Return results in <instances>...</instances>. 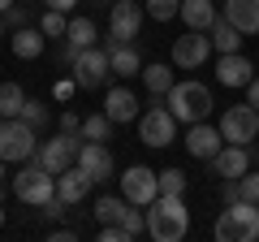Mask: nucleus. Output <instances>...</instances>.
Returning a JSON list of instances; mask_svg holds the SVG:
<instances>
[{
  "label": "nucleus",
  "mask_w": 259,
  "mask_h": 242,
  "mask_svg": "<svg viewBox=\"0 0 259 242\" xmlns=\"http://www.w3.org/2000/svg\"><path fill=\"white\" fill-rule=\"evenodd\" d=\"M147 233L156 242H182L190 233V212H186L182 195H156L147 204Z\"/></svg>",
  "instance_id": "1"
},
{
  "label": "nucleus",
  "mask_w": 259,
  "mask_h": 242,
  "mask_svg": "<svg viewBox=\"0 0 259 242\" xmlns=\"http://www.w3.org/2000/svg\"><path fill=\"white\" fill-rule=\"evenodd\" d=\"M168 112H173L182 126H194V121H207V112L216 108L212 104V91H207L199 78H186V83H173V91L164 95Z\"/></svg>",
  "instance_id": "2"
},
{
  "label": "nucleus",
  "mask_w": 259,
  "mask_h": 242,
  "mask_svg": "<svg viewBox=\"0 0 259 242\" xmlns=\"http://www.w3.org/2000/svg\"><path fill=\"white\" fill-rule=\"evenodd\" d=\"M216 238L221 242H255L259 238V204H225V212L216 216Z\"/></svg>",
  "instance_id": "3"
},
{
  "label": "nucleus",
  "mask_w": 259,
  "mask_h": 242,
  "mask_svg": "<svg viewBox=\"0 0 259 242\" xmlns=\"http://www.w3.org/2000/svg\"><path fill=\"white\" fill-rule=\"evenodd\" d=\"M9 190H13V199H18V204H26V208H39L44 199H52V195H56V177L48 173V169L39 165L35 156H30L26 165H22V173H13Z\"/></svg>",
  "instance_id": "4"
},
{
  "label": "nucleus",
  "mask_w": 259,
  "mask_h": 242,
  "mask_svg": "<svg viewBox=\"0 0 259 242\" xmlns=\"http://www.w3.org/2000/svg\"><path fill=\"white\" fill-rule=\"evenodd\" d=\"M173 134H177V117L168 112L164 95H151V104L139 112V139H143V147H168Z\"/></svg>",
  "instance_id": "5"
},
{
  "label": "nucleus",
  "mask_w": 259,
  "mask_h": 242,
  "mask_svg": "<svg viewBox=\"0 0 259 242\" xmlns=\"http://www.w3.org/2000/svg\"><path fill=\"white\" fill-rule=\"evenodd\" d=\"M39 147V130H30L22 117H5L0 121V160L5 165H26Z\"/></svg>",
  "instance_id": "6"
},
{
  "label": "nucleus",
  "mask_w": 259,
  "mask_h": 242,
  "mask_svg": "<svg viewBox=\"0 0 259 242\" xmlns=\"http://www.w3.org/2000/svg\"><path fill=\"white\" fill-rule=\"evenodd\" d=\"M95 221H100V225H121L130 238H139V233L147 229V212H134V204H130L125 195L95 199Z\"/></svg>",
  "instance_id": "7"
},
{
  "label": "nucleus",
  "mask_w": 259,
  "mask_h": 242,
  "mask_svg": "<svg viewBox=\"0 0 259 242\" xmlns=\"http://www.w3.org/2000/svg\"><path fill=\"white\" fill-rule=\"evenodd\" d=\"M221 139L225 143H238V147H250V143L259 139V108H250V104H233V108L221 112Z\"/></svg>",
  "instance_id": "8"
},
{
  "label": "nucleus",
  "mask_w": 259,
  "mask_h": 242,
  "mask_svg": "<svg viewBox=\"0 0 259 242\" xmlns=\"http://www.w3.org/2000/svg\"><path fill=\"white\" fill-rule=\"evenodd\" d=\"M78 147H82V134H56V139H48V143H39L35 147V160L48 169V173H65L69 165H78Z\"/></svg>",
  "instance_id": "9"
},
{
  "label": "nucleus",
  "mask_w": 259,
  "mask_h": 242,
  "mask_svg": "<svg viewBox=\"0 0 259 242\" xmlns=\"http://www.w3.org/2000/svg\"><path fill=\"white\" fill-rule=\"evenodd\" d=\"M108 78H112V61H108V52H104L100 44H95V48H82V52H78V61H74V83H78V91L108 87Z\"/></svg>",
  "instance_id": "10"
},
{
  "label": "nucleus",
  "mask_w": 259,
  "mask_h": 242,
  "mask_svg": "<svg viewBox=\"0 0 259 242\" xmlns=\"http://www.w3.org/2000/svg\"><path fill=\"white\" fill-rule=\"evenodd\" d=\"M143 18H147V9H143L139 0H112L108 5V35L121 39V44H130L143 30Z\"/></svg>",
  "instance_id": "11"
},
{
  "label": "nucleus",
  "mask_w": 259,
  "mask_h": 242,
  "mask_svg": "<svg viewBox=\"0 0 259 242\" xmlns=\"http://www.w3.org/2000/svg\"><path fill=\"white\" fill-rule=\"evenodd\" d=\"M121 195H125V199H130L134 208H147L151 199L160 195L156 169H147V165H130L125 173H121Z\"/></svg>",
  "instance_id": "12"
},
{
  "label": "nucleus",
  "mask_w": 259,
  "mask_h": 242,
  "mask_svg": "<svg viewBox=\"0 0 259 242\" xmlns=\"http://www.w3.org/2000/svg\"><path fill=\"white\" fill-rule=\"evenodd\" d=\"M207 56H212V35L207 30H186L182 39H173V65L177 69H203Z\"/></svg>",
  "instance_id": "13"
},
{
  "label": "nucleus",
  "mask_w": 259,
  "mask_h": 242,
  "mask_svg": "<svg viewBox=\"0 0 259 242\" xmlns=\"http://www.w3.org/2000/svg\"><path fill=\"white\" fill-rule=\"evenodd\" d=\"M104 112L112 117V126H130V121H139L143 104H139V95L130 91V87H108V95H104Z\"/></svg>",
  "instance_id": "14"
},
{
  "label": "nucleus",
  "mask_w": 259,
  "mask_h": 242,
  "mask_svg": "<svg viewBox=\"0 0 259 242\" xmlns=\"http://www.w3.org/2000/svg\"><path fill=\"white\" fill-rule=\"evenodd\" d=\"M104 52H108V61H112V74L117 78H139L143 74V56H139V48H130V44H121V39H104Z\"/></svg>",
  "instance_id": "15"
},
{
  "label": "nucleus",
  "mask_w": 259,
  "mask_h": 242,
  "mask_svg": "<svg viewBox=\"0 0 259 242\" xmlns=\"http://www.w3.org/2000/svg\"><path fill=\"white\" fill-rule=\"evenodd\" d=\"M91 186H95V177L87 173L82 165H69L65 173H56V195H61L65 204H82V199L91 195Z\"/></svg>",
  "instance_id": "16"
},
{
  "label": "nucleus",
  "mask_w": 259,
  "mask_h": 242,
  "mask_svg": "<svg viewBox=\"0 0 259 242\" xmlns=\"http://www.w3.org/2000/svg\"><path fill=\"white\" fill-rule=\"evenodd\" d=\"M78 165H82L87 173L95 177V182H108V177H112V169H117V160H112V151L104 147V143L82 139V147H78Z\"/></svg>",
  "instance_id": "17"
},
{
  "label": "nucleus",
  "mask_w": 259,
  "mask_h": 242,
  "mask_svg": "<svg viewBox=\"0 0 259 242\" xmlns=\"http://www.w3.org/2000/svg\"><path fill=\"white\" fill-rule=\"evenodd\" d=\"M221 147H225V139H221L216 126H207V121H194V126H190V134H186V151H190L194 160H212Z\"/></svg>",
  "instance_id": "18"
},
{
  "label": "nucleus",
  "mask_w": 259,
  "mask_h": 242,
  "mask_svg": "<svg viewBox=\"0 0 259 242\" xmlns=\"http://www.w3.org/2000/svg\"><path fill=\"white\" fill-rule=\"evenodd\" d=\"M207 165H212V173L216 177H242L250 169V147H238V143H225L221 151H216L212 160H207Z\"/></svg>",
  "instance_id": "19"
},
{
  "label": "nucleus",
  "mask_w": 259,
  "mask_h": 242,
  "mask_svg": "<svg viewBox=\"0 0 259 242\" xmlns=\"http://www.w3.org/2000/svg\"><path fill=\"white\" fill-rule=\"evenodd\" d=\"M221 18L233 22L242 35H259V0H221Z\"/></svg>",
  "instance_id": "20"
},
{
  "label": "nucleus",
  "mask_w": 259,
  "mask_h": 242,
  "mask_svg": "<svg viewBox=\"0 0 259 242\" xmlns=\"http://www.w3.org/2000/svg\"><path fill=\"white\" fill-rule=\"evenodd\" d=\"M216 78H221V87H242V91H246V83L255 78V65H250L242 52H225L221 65H216Z\"/></svg>",
  "instance_id": "21"
},
{
  "label": "nucleus",
  "mask_w": 259,
  "mask_h": 242,
  "mask_svg": "<svg viewBox=\"0 0 259 242\" xmlns=\"http://www.w3.org/2000/svg\"><path fill=\"white\" fill-rule=\"evenodd\" d=\"M177 18H182L190 30H212V22L221 18V9H216V0H182Z\"/></svg>",
  "instance_id": "22"
},
{
  "label": "nucleus",
  "mask_w": 259,
  "mask_h": 242,
  "mask_svg": "<svg viewBox=\"0 0 259 242\" xmlns=\"http://www.w3.org/2000/svg\"><path fill=\"white\" fill-rule=\"evenodd\" d=\"M44 48H48V35L39 26H18L13 30V56L35 61V56H44Z\"/></svg>",
  "instance_id": "23"
},
{
  "label": "nucleus",
  "mask_w": 259,
  "mask_h": 242,
  "mask_svg": "<svg viewBox=\"0 0 259 242\" xmlns=\"http://www.w3.org/2000/svg\"><path fill=\"white\" fill-rule=\"evenodd\" d=\"M207 35H212V52H221V56H225V52H238V48H242V30L233 26V22H225V18H216Z\"/></svg>",
  "instance_id": "24"
},
{
  "label": "nucleus",
  "mask_w": 259,
  "mask_h": 242,
  "mask_svg": "<svg viewBox=\"0 0 259 242\" xmlns=\"http://www.w3.org/2000/svg\"><path fill=\"white\" fill-rule=\"evenodd\" d=\"M139 78H143V87H147L151 95H168V91H173V83H177L173 65H164V61H160V65H143Z\"/></svg>",
  "instance_id": "25"
},
{
  "label": "nucleus",
  "mask_w": 259,
  "mask_h": 242,
  "mask_svg": "<svg viewBox=\"0 0 259 242\" xmlns=\"http://www.w3.org/2000/svg\"><path fill=\"white\" fill-rule=\"evenodd\" d=\"M65 39L74 48H95L100 44V30H95L91 18H69V30H65Z\"/></svg>",
  "instance_id": "26"
},
{
  "label": "nucleus",
  "mask_w": 259,
  "mask_h": 242,
  "mask_svg": "<svg viewBox=\"0 0 259 242\" xmlns=\"http://www.w3.org/2000/svg\"><path fill=\"white\" fill-rule=\"evenodd\" d=\"M22 104H26V91L18 83H0V117H18Z\"/></svg>",
  "instance_id": "27"
},
{
  "label": "nucleus",
  "mask_w": 259,
  "mask_h": 242,
  "mask_svg": "<svg viewBox=\"0 0 259 242\" xmlns=\"http://www.w3.org/2000/svg\"><path fill=\"white\" fill-rule=\"evenodd\" d=\"M108 134H112V117H108V112H91V117L82 121V139L108 143Z\"/></svg>",
  "instance_id": "28"
},
{
  "label": "nucleus",
  "mask_w": 259,
  "mask_h": 242,
  "mask_svg": "<svg viewBox=\"0 0 259 242\" xmlns=\"http://www.w3.org/2000/svg\"><path fill=\"white\" fill-rule=\"evenodd\" d=\"M39 30H44L48 39H65V30H69V18H65L61 9H48L44 18H39Z\"/></svg>",
  "instance_id": "29"
},
{
  "label": "nucleus",
  "mask_w": 259,
  "mask_h": 242,
  "mask_svg": "<svg viewBox=\"0 0 259 242\" xmlns=\"http://www.w3.org/2000/svg\"><path fill=\"white\" fill-rule=\"evenodd\" d=\"M156 182H160V195H186V173L182 169H160Z\"/></svg>",
  "instance_id": "30"
},
{
  "label": "nucleus",
  "mask_w": 259,
  "mask_h": 242,
  "mask_svg": "<svg viewBox=\"0 0 259 242\" xmlns=\"http://www.w3.org/2000/svg\"><path fill=\"white\" fill-rule=\"evenodd\" d=\"M18 117L26 121L30 130H44V126H48V104H44V100H26V104H22V112H18Z\"/></svg>",
  "instance_id": "31"
},
{
  "label": "nucleus",
  "mask_w": 259,
  "mask_h": 242,
  "mask_svg": "<svg viewBox=\"0 0 259 242\" xmlns=\"http://www.w3.org/2000/svg\"><path fill=\"white\" fill-rule=\"evenodd\" d=\"M143 9H147V18H156V22H173L177 9H182V0H143Z\"/></svg>",
  "instance_id": "32"
},
{
  "label": "nucleus",
  "mask_w": 259,
  "mask_h": 242,
  "mask_svg": "<svg viewBox=\"0 0 259 242\" xmlns=\"http://www.w3.org/2000/svg\"><path fill=\"white\" fill-rule=\"evenodd\" d=\"M238 190H242V199H246V204H259V173H242L238 177Z\"/></svg>",
  "instance_id": "33"
},
{
  "label": "nucleus",
  "mask_w": 259,
  "mask_h": 242,
  "mask_svg": "<svg viewBox=\"0 0 259 242\" xmlns=\"http://www.w3.org/2000/svg\"><path fill=\"white\" fill-rule=\"evenodd\" d=\"M0 22H5L9 30H18V26H30V13L22 9V5H9V9L0 13Z\"/></svg>",
  "instance_id": "34"
},
{
  "label": "nucleus",
  "mask_w": 259,
  "mask_h": 242,
  "mask_svg": "<svg viewBox=\"0 0 259 242\" xmlns=\"http://www.w3.org/2000/svg\"><path fill=\"white\" fill-rule=\"evenodd\" d=\"M65 208H69V204H65L61 195H52V199H44V204H39V216H44V221H61Z\"/></svg>",
  "instance_id": "35"
},
{
  "label": "nucleus",
  "mask_w": 259,
  "mask_h": 242,
  "mask_svg": "<svg viewBox=\"0 0 259 242\" xmlns=\"http://www.w3.org/2000/svg\"><path fill=\"white\" fill-rule=\"evenodd\" d=\"M242 190H238V177H221V204H238Z\"/></svg>",
  "instance_id": "36"
},
{
  "label": "nucleus",
  "mask_w": 259,
  "mask_h": 242,
  "mask_svg": "<svg viewBox=\"0 0 259 242\" xmlns=\"http://www.w3.org/2000/svg\"><path fill=\"white\" fill-rule=\"evenodd\" d=\"M61 130H65V134H82V117L69 112V108H61Z\"/></svg>",
  "instance_id": "37"
},
{
  "label": "nucleus",
  "mask_w": 259,
  "mask_h": 242,
  "mask_svg": "<svg viewBox=\"0 0 259 242\" xmlns=\"http://www.w3.org/2000/svg\"><path fill=\"white\" fill-rule=\"evenodd\" d=\"M78 52H82V48H74V44H69V39H65V44H61V52H56V61H61L65 69H74V61H78Z\"/></svg>",
  "instance_id": "38"
},
{
  "label": "nucleus",
  "mask_w": 259,
  "mask_h": 242,
  "mask_svg": "<svg viewBox=\"0 0 259 242\" xmlns=\"http://www.w3.org/2000/svg\"><path fill=\"white\" fill-rule=\"evenodd\" d=\"M74 91H78V83H74V78H61V83L52 87V95H56V100H69Z\"/></svg>",
  "instance_id": "39"
},
{
  "label": "nucleus",
  "mask_w": 259,
  "mask_h": 242,
  "mask_svg": "<svg viewBox=\"0 0 259 242\" xmlns=\"http://www.w3.org/2000/svg\"><path fill=\"white\" fill-rule=\"evenodd\" d=\"M100 238H104V242H125L130 233L121 229V225H104V229H100Z\"/></svg>",
  "instance_id": "40"
},
{
  "label": "nucleus",
  "mask_w": 259,
  "mask_h": 242,
  "mask_svg": "<svg viewBox=\"0 0 259 242\" xmlns=\"http://www.w3.org/2000/svg\"><path fill=\"white\" fill-rule=\"evenodd\" d=\"M246 104H250V108H259V74L246 83Z\"/></svg>",
  "instance_id": "41"
},
{
  "label": "nucleus",
  "mask_w": 259,
  "mask_h": 242,
  "mask_svg": "<svg viewBox=\"0 0 259 242\" xmlns=\"http://www.w3.org/2000/svg\"><path fill=\"white\" fill-rule=\"evenodd\" d=\"M44 5H48V9H61V13H69V9L78 5V0H44Z\"/></svg>",
  "instance_id": "42"
},
{
  "label": "nucleus",
  "mask_w": 259,
  "mask_h": 242,
  "mask_svg": "<svg viewBox=\"0 0 259 242\" xmlns=\"http://www.w3.org/2000/svg\"><path fill=\"white\" fill-rule=\"evenodd\" d=\"M74 238H78L74 229H52V242H74Z\"/></svg>",
  "instance_id": "43"
},
{
  "label": "nucleus",
  "mask_w": 259,
  "mask_h": 242,
  "mask_svg": "<svg viewBox=\"0 0 259 242\" xmlns=\"http://www.w3.org/2000/svg\"><path fill=\"white\" fill-rule=\"evenodd\" d=\"M9 5H18V0H0V13H5V9H9Z\"/></svg>",
  "instance_id": "44"
},
{
  "label": "nucleus",
  "mask_w": 259,
  "mask_h": 242,
  "mask_svg": "<svg viewBox=\"0 0 259 242\" xmlns=\"http://www.w3.org/2000/svg\"><path fill=\"white\" fill-rule=\"evenodd\" d=\"M0 182H9V173H5V160H0Z\"/></svg>",
  "instance_id": "45"
},
{
  "label": "nucleus",
  "mask_w": 259,
  "mask_h": 242,
  "mask_svg": "<svg viewBox=\"0 0 259 242\" xmlns=\"http://www.w3.org/2000/svg\"><path fill=\"white\" fill-rule=\"evenodd\" d=\"M0 229H5V208H0Z\"/></svg>",
  "instance_id": "46"
},
{
  "label": "nucleus",
  "mask_w": 259,
  "mask_h": 242,
  "mask_svg": "<svg viewBox=\"0 0 259 242\" xmlns=\"http://www.w3.org/2000/svg\"><path fill=\"white\" fill-rule=\"evenodd\" d=\"M91 5H112V0H91Z\"/></svg>",
  "instance_id": "47"
},
{
  "label": "nucleus",
  "mask_w": 259,
  "mask_h": 242,
  "mask_svg": "<svg viewBox=\"0 0 259 242\" xmlns=\"http://www.w3.org/2000/svg\"><path fill=\"white\" fill-rule=\"evenodd\" d=\"M0 39H5V22H0Z\"/></svg>",
  "instance_id": "48"
},
{
  "label": "nucleus",
  "mask_w": 259,
  "mask_h": 242,
  "mask_svg": "<svg viewBox=\"0 0 259 242\" xmlns=\"http://www.w3.org/2000/svg\"><path fill=\"white\" fill-rule=\"evenodd\" d=\"M216 5H221V0H216Z\"/></svg>",
  "instance_id": "49"
},
{
  "label": "nucleus",
  "mask_w": 259,
  "mask_h": 242,
  "mask_svg": "<svg viewBox=\"0 0 259 242\" xmlns=\"http://www.w3.org/2000/svg\"><path fill=\"white\" fill-rule=\"evenodd\" d=\"M0 121H5V117H0Z\"/></svg>",
  "instance_id": "50"
}]
</instances>
